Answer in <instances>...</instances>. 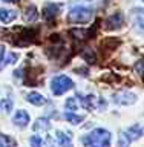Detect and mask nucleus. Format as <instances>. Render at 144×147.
I'll return each instance as SVG.
<instances>
[{
    "label": "nucleus",
    "mask_w": 144,
    "mask_h": 147,
    "mask_svg": "<svg viewBox=\"0 0 144 147\" xmlns=\"http://www.w3.org/2000/svg\"><path fill=\"white\" fill-rule=\"evenodd\" d=\"M112 133L106 129H95L81 138V144L85 147H110Z\"/></svg>",
    "instance_id": "f257e3e1"
},
{
    "label": "nucleus",
    "mask_w": 144,
    "mask_h": 147,
    "mask_svg": "<svg viewBox=\"0 0 144 147\" xmlns=\"http://www.w3.org/2000/svg\"><path fill=\"white\" fill-rule=\"evenodd\" d=\"M12 123L16 124L17 127H20V129H25L28 124H29V113L26 112V110H17L16 115H14V118H12Z\"/></svg>",
    "instance_id": "6e6552de"
},
{
    "label": "nucleus",
    "mask_w": 144,
    "mask_h": 147,
    "mask_svg": "<svg viewBox=\"0 0 144 147\" xmlns=\"http://www.w3.org/2000/svg\"><path fill=\"white\" fill-rule=\"evenodd\" d=\"M75 83H74L68 75H57L51 80V90H52L54 95H63L64 92L74 89Z\"/></svg>",
    "instance_id": "7ed1b4c3"
},
{
    "label": "nucleus",
    "mask_w": 144,
    "mask_h": 147,
    "mask_svg": "<svg viewBox=\"0 0 144 147\" xmlns=\"http://www.w3.org/2000/svg\"><path fill=\"white\" fill-rule=\"evenodd\" d=\"M55 138H57L58 147H74V144H72V140H71V136H69L66 132L57 130V133H55Z\"/></svg>",
    "instance_id": "9d476101"
},
{
    "label": "nucleus",
    "mask_w": 144,
    "mask_h": 147,
    "mask_svg": "<svg viewBox=\"0 0 144 147\" xmlns=\"http://www.w3.org/2000/svg\"><path fill=\"white\" fill-rule=\"evenodd\" d=\"M95 101H97V98L94 95H87V96H83L81 98V106L85 109H87V110H94L95 107H97V104H95Z\"/></svg>",
    "instance_id": "4468645a"
},
{
    "label": "nucleus",
    "mask_w": 144,
    "mask_h": 147,
    "mask_svg": "<svg viewBox=\"0 0 144 147\" xmlns=\"http://www.w3.org/2000/svg\"><path fill=\"white\" fill-rule=\"evenodd\" d=\"M83 58H85V60H87V61H89V63H94L95 61V54L94 52H92V51L91 49H85V51H83Z\"/></svg>",
    "instance_id": "4be33fe9"
},
{
    "label": "nucleus",
    "mask_w": 144,
    "mask_h": 147,
    "mask_svg": "<svg viewBox=\"0 0 144 147\" xmlns=\"http://www.w3.org/2000/svg\"><path fill=\"white\" fill-rule=\"evenodd\" d=\"M17 18V12L12 11V9H5V8H0V22L8 25V23L14 22Z\"/></svg>",
    "instance_id": "9b49d317"
},
{
    "label": "nucleus",
    "mask_w": 144,
    "mask_h": 147,
    "mask_svg": "<svg viewBox=\"0 0 144 147\" xmlns=\"http://www.w3.org/2000/svg\"><path fill=\"white\" fill-rule=\"evenodd\" d=\"M130 136L127 135V132H123L120 133V138H118V146L117 147H129L130 146Z\"/></svg>",
    "instance_id": "6ab92c4d"
},
{
    "label": "nucleus",
    "mask_w": 144,
    "mask_h": 147,
    "mask_svg": "<svg viewBox=\"0 0 144 147\" xmlns=\"http://www.w3.org/2000/svg\"><path fill=\"white\" fill-rule=\"evenodd\" d=\"M66 109L68 110H71V112H74V110H77L78 107V103H77V96H71V98H68L66 100Z\"/></svg>",
    "instance_id": "aec40b11"
},
{
    "label": "nucleus",
    "mask_w": 144,
    "mask_h": 147,
    "mask_svg": "<svg viewBox=\"0 0 144 147\" xmlns=\"http://www.w3.org/2000/svg\"><path fill=\"white\" fill-rule=\"evenodd\" d=\"M94 17V9L87 6H75L68 14V22L71 25H85L89 23Z\"/></svg>",
    "instance_id": "f03ea898"
},
{
    "label": "nucleus",
    "mask_w": 144,
    "mask_h": 147,
    "mask_svg": "<svg viewBox=\"0 0 144 147\" xmlns=\"http://www.w3.org/2000/svg\"><path fill=\"white\" fill-rule=\"evenodd\" d=\"M132 23L135 26V29L144 35V9L143 8H133L130 12Z\"/></svg>",
    "instance_id": "20e7f679"
},
{
    "label": "nucleus",
    "mask_w": 144,
    "mask_h": 147,
    "mask_svg": "<svg viewBox=\"0 0 144 147\" xmlns=\"http://www.w3.org/2000/svg\"><path fill=\"white\" fill-rule=\"evenodd\" d=\"M62 5L60 3H46L45 8H43V18L48 23L54 22V18L60 14V11H62Z\"/></svg>",
    "instance_id": "39448f33"
},
{
    "label": "nucleus",
    "mask_w": 144,
    "mask_h": 147,
    "mask_svg": "<svg viewBox=\"0 0 144 147\" xmlns=\"http://www.w3.org/2000/svg\"><path fill=\"white\" fill-rule=\"evenodd\" d=\"M133 69H135L140 75H144V58H141L140 61H137L135 64H133Z\"/></svg>",
    "instance_id": "b1692460"
},
{
    "label": "nucleus",
    "mask_w": 144,
    "mask_h": 147,
    "mask_svg": "<svg viewBox=\"0 0 144 147\" xmlns=\"http://www.w3.org/2000/svg\"><path fill=\"white\" fill-rule=\"evenodd\" d=\"M64 118H66L68 123L74 124V126H77V124H80V123L83 121V117H81V115H77V113L71 112V110H68V112L64 113Z\"/></svg>",
    "instance_id": "2eb2a0df"
},
{
    "label": "nucleus",
    "mask_w": 144,
    "mask_h": 147,
    "mask_svg": "<svg viewBox=\"0 0 144 147\" xmlns=\"http://www.w3.org/2000/svg\"><path fill=\"white\" fill-rule=\"evenodd\" d=\"M3 2H8V3H11V2H17V0H3Z\"/></svg>",
    "instance_id": "bb28decb"
},
{
    "label": "nucleus",
    "mask_w": 144,
    "mask_h": 147,
    "mask_svg": "<svg viewBox=\"0 0 144 147\" xmlns=\"http://www.w3.org/2000/svg\"><path fill=\"white\" fill-rule=\"evenodd\" d=\"M23 18H25L26 23H32V22H35L37 18H39L35 5H28V8L25 9V14H23Z\"/></svg>",
    "instance_id": "ddd939ff"
},
{
    "label": "nucleus",
    "mask_w": 144,
    "mask_h": 147,
    "mask_svg": "<svg viewBox=\"0 0 144 147\" xmlns=\"http://www.w3.org/2000/svg\"><path fill=\"white\" fill-rule=\"evenodd\" d=\"M26 100L29 101L32 106H37V107H39V106H45L48 103V100H46L41 94H39V92H29L26 96Z\"/></svg>",
    "instance_id": "1a4fd4ad"
},
{
    "label": "nucleus",
    "mask_w": 144,
    "mask_h": 147,
    "mask_svg": "<svg viewBox=\"0 0 144 147\" xmlns=\"http://www.w3.org/2000/svg\"><path fill=\"white\" fill-rule=\"evenodd\" d=\"M51 121L48 118H39V119H35V123H34V126H32V130L34 132H40V130H43V132H48L51 130Z\"/></svg>",
    "instance_id": "f8f14e48"
},
{
    "label": "nucleus",
    "mask_w": 144,
    "mask_h": 147,
    "mask_svg": "<svg viewBox=\"0 0 144 147\" xmlns=\"http://www.w3.org/2000/svg\"><path fill=\"white\" fill-rule=\"evenodd\" d=\"M143 2H144V0H143Z\"/></svg>",
    "instance_id": "c85d7f7f"
},
{
    "label": "nucleus",
    "mask_w": 144,
    "mask_h": 147,
    "mask_svg": "<svg viewBox=\"0 0 144 147\" xmlns=\"http://www.w3.org/2000/svg\"><path fill=\"white\" fill-rule=\"evenodd\" d=\"M143 80H144V75H143Z\"/></svg>",
    "instance_id": "cd10ccee"
},
{
    "label": "nucleus",
    "mask_w": 144,
    "mask_h": 147,
    "mask_svg": "<svg viewBox=\"0 0 144 147\" xmlns=\"http://www.w3.org/2000/svg\"><path fill=\"white\" fill-rule=\"evenodd\" d=\"M78 72H83V69H77ZM81 75H87V69H85V74H81Z\"/></svg>",
    "instance_id": "a878e982"
},
{
    "label": "nucleus",
    "mask_w": 144,
    "mask_h": 147,
    "mask_svg": "<svg viewBox=\"0 0 144 147\" xmlns=\"http://www.w3.org/2000/svg\"><path fill=\"white\" fill-rule=\"evenodd\" d=\"M18 60V54L17 52H11L6 57V60H3V63H2V66H8V64H14Z\"/></svg>",
    "instance_id": "412c9836"
},
{
    "label": "nucleus",
    "mask_w": 144,
    "mask_h": 147,
    "mask_svg": "<svg viewBox=\"0 0 144 147\" xmlns=\"http://www.w3.org/2000/svg\"><path fill=\"white\" fill-rule=\"evenodd\" d=\"M0 147H16V140L0 133Z\"/></svg>",
    "instance_id": "f3484780"
},
{
    "label": "nucleus",
    "mask_w": 144,
    "mask_h": 147,
    "mask_svg": "<svg viewBox=\"0 0 144 147\" xmlns=\"http://www.w3.org/2000/svg\"><path fill=\"white\" fill-rule=\"evenodd\" d=\"M124 23V16L121 12H114L112 16H109L106 18V29L109 31H115V29H120Z\"/></svg>",
    "instance_id": "423d86ee"
},
{
    "label": "nucleus",
    "mask_w": 144,
    "mask_h": 147,
    "mask_svg": "<svg viewBox=\"0 0 144 147\" xmlns=\"http://www.w3.org/2000/svg\"><path fill=\"white\" fill-rule=\"evenodd\" d=\"M12 107H14V103H12L11 98H3V100H0V109H2L5 113H9V112L12 110Z\"/></svg>",
    "instance_id": "a211bd4d"
},
{
    "label": "nucleus",
    "mask_w": 144,
    "mask_h": 147,
    "mask_svg": "<svg viewBox=\"0 0 144 147\" xmlns=\"http://www.w3.org/2000/svg\"><path fill=\"white\" fill-rule=\"evenodd\" d=\"M29 144L31 147H41V138L39 135H32L29 138Z\"/></svg>",
    "instance_id": "5701e85b"
},
{
    "label": "nucleus",
    "mask_w": 144,
    "mask_h": 147,
    "mask_svg": "<svg viewBox=\"0 0 144 147\" xmlns=\"http://www.w3.org/2000/svg\"><path fill=\"white\" fill-rule=\"evenodd\" d=\"M127 135L130 136V140H138V138H141V135H143V129L138 126V124H133V126L129 127Z\"/></svg>",
    "instance_id": "dca6fc26"
},
{
    "label": "nucleus",
    "mask_w": 144,
    "mask_h": 147,
    "mask_svg": "<svg viewBox=\"0 0 144 147\" xmlns=\"http://www.w3.org/2000/svg\"><path fill=\"white\" fill-rule=\"evenodd\" d=\"M3 55H5V46L0 45V67H2V61H3Z\"/></svg>",
    "instance_id": "393cba45"
},
{
    "label": "nucleus",
    "mask_w": 144,
    "mask_h": 147,
    "mask_svg": "<svg viewBox=\"0 0 144 147\" xmlns=\"http://www.w3.org/2000/svg\"><path fill=\"white\" fill-rule=\"evenodd\" d=\"M114 101L121 106H130L137 101V95H133L132 92L123 90V92H118V94L114 95Z\"/></svg>",
    "instance_id": "0eeeda50"
}]
</instances>
